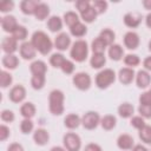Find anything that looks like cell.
Wrapping results in <instances>:
<instances>
[{"instance_id":"59","label":"cell","mask_w":151,"mask_h":151,"mask_svg":"<svg viewBox=\"0 0 151 151\" xmlns=\"http://www.w3.org/2000/svg\"><path fill=\"white\" fill-rule=\"evenodd\" d=\"M150 91H151V90H150Z\"/></svg>"},{"instance_id":"55","label":"cell","mask_w":151,"mask_h":151,"mask_svg":"<svg viewBox=\"0 0 151 151\" xmlns=\"http://www.w3.org/2000/svg\"><path fill=\"white\" fill-rule=\"evenodd\" d=\"M143 6L146 9H151V0H144L143 1Z\"/></svg>"},{"instance_id":"10","label":"cell","mask_w":151,"mask_h":151,"mask_svg":"<svg viewBox=\"0 0 151 151\" xmlns=\"http://www.w3.org/2000/svg\"><path fill=\"white\" fill-rule=\"evenodd\" d=\"M124 44L129 50H134L139 45V37L134 32H127L124 35Z\"/></svg>"},{"instance_id":"12","label":"cell","mask_w":151,"mask_h":151,"mask_svg":"<svg viewBox=\"0 0 151 151\" xmlns=\"http://www.w3.org/2000/svg\"><path fill=\"white\" fill-rule=\"evenodd\" d=\"M136 81H137L138 87L145 88V87H147V86L150 85V83H151V76L149 74L147 71L140 70V71H138V73H137Z\"/></svg>"},{"instance_id":"21","label":"cell","mask_w":151,"mask_h":151,"mask_svg":"<svg viewBox=\"0 0 151 151\" xmlns=\"http://www.w3.org/2000/svg\"><path fill=\"white\" fill-rule=\"evenodd\" d=\"M123 54H124V51H123V47H122L120 45H118V44H112V45L110 46V48H109V57H110L112 60H116V61L120 60L122 57H123Z\"/></svg>"},{"instance_id":"54","label":"cell","mask_w":151,"mask_h":151,"mask_svg":"<svg viewBox=\"0 0 151 151\" xmlns=\"http://www.w3.org/2000/svg\"><path fill=\"white\" fill-rule=\"evenodd\" d=\"M132 151H147V150H146V147L143 146V145H136Z\"/></svg>"},{"instance_id":"38","label":"cell","mask_w":151,"mask_h":151,"mask_svg":"<svg viewBox=\"0 0 151 151\" xmlns=\"http://www.w3.org/2000/svg\"><path fill=\"white\" fill-rule=\"evenodd\" d=\"M31 85L35 90H40L45 85V76H33L31 79Z\"/></svg>"},{"instance_id":"57","label":"cell","mask_w":151,"mask_h":151,"mask_svg":"<svg viewBox=\"0 0 151 151\" xmlns=\"http://www.w3.org/2000/svg\"><path fill=\"white\" fill-rule=\"evenodd\" d=\"M51 151H65V149H63L60 146H54V147L51 149Z\"/></svg>"},{"instance_id":"42","label":"cell","mask_w":151,"mask_h":151,"mask_svg":"<svg viewBox=\"0 0 151 151\" xmlns=\"http://www.w3.org/2000/svg\"><path fill=\"white\" fill-rule=\"evenodd\" d=\"M92 7L96 9L97 13H103V12H105V9L107 7V2L106 1H103V0H96L93 2Z\"/></svg>"},{"instance_id":"29","label":"cell","mask_w":151,"mask_h":151,"mask_svg":"<svg viewBox=\"0 0 151 151\" xmlns=\"http://www.w3.org/2000/svg\"><path fill=\"white\" fill-rule=\"evenodd\" d=\"M70 31H71V34H72V35L80 38V37H83V35L86 34L87 28H86V26H85L84 24H81V22L79 21V22H77L76 25H73L72 27H70Z\"/></svg>"},{"instance_id":"4","label":"cell","mask_w":151,"mask_h":151,"mask_svg":"<svg viewBox=\"0 0 151 151\" xmlns=\"http://www.w3.org/2000/svg\"><path fill=\"white\" fill-rule=\"evenodd\" d=\"M114 79H116L114 71L111 68H105L96 76V85L99 88H106L114 81Z\"/></svg>"},{"instance_id":"58","label":"cell","mask_w":151,"mask_h":151,"mask_svg":"<svg viewBox=\"0 0 151 151\" xmlns=\"http://www.w3.org/2000/svg\"><path fill=\"white\" fill-rule=\"evenodd\" d=\"M149 50H150V51H151V41H150V42H149Z\"/></svg>"},{"instance_id":"44","label":"cell","mask_w":151,"mask_h":151,"mask_svg":"<svg viewBox=\"0 0 151 151\" xmlns=\"http://www.w3.org/2000/svg\"><path fill=\"white\" fill-rule=\"evenodd\" d=\"M61 70H63V72L64 73H66V74H71L73 71H74V64L72 63V61H70V60H65L64 61V64H63V66L60 67Z\"/></svg>"},{"instance_id":"20","label":"cell","mask_w":151,"mask_h":151,"mask_svg":"<svg viewBox=\"0 0 151 151\" xmlns=\"http://www.w3.org/2000/svg\"><path fill=\"white\" fill-rule=\"evenodd\" d=\"M33 139L38 145H45L50 139V134L45 129H38L33 134Z\"/></svg>"},{"instance_id":"8","label":"cell","mask_w":151,"mask_h":151,"mask_svg":"<svg viewBox=\"0 0 151 151\" xmlns=\"http://www.w3.org/2000/svg\"><path fill=\"white\" fill-rule=\"evenodd\" d=\"M35 48L32 45L31 41H25L20 45V55L26 59V60H31L35 57Z\"/></svg>"},{"instance_id":"26","label":"cell","mask_w":151,"mask_h":151,"mask_svg":"<svg viewBox=\"0 0 151 151\" xmlns=\"http://www.w3.org/2000/svg\"><path fill=\"white\" fill-rule=\"evenodd\" d=\"M48 14H50V7H48L46 4L40 2V4L38 5V7H37L35 12H34L35 18H37L38 20H44V19H46V18L48 17Z\"/></svg>"},{"instance_id":"3","label":"cell","mask_w":151,"mask_h":151,"mask_svg":"<svg viewBox=\"0 0 151 151\" xmlns=\"http://www.w3.org/2000/svg\"><path fill=\"white\" fill-rule=\"evenodd\" d=\"M87 52H88V48H87V44L86 41L84 40H78L73 44L72 48H71V57L73 60L78 61V63H81L86 59L87 57Z\"/></svg>"},{"instance_id":"41","label":"cell","mask_w":151,"mask_h":151,"mask_svg":"<svg viewBox=\"0 0 151 151\" xmlns=\"http://www.w3.org/2000/svg\"><path fill=\"white\" fill-rule=\"evenodd\" d=\"M20 130L22 133H29L33 130V123L31 119H24L20 123Z\"/></svg>"},{"instance_id":"28","label":"cell","mask_w":151,"mask_h":151,"mask_svg":"<svg viewBox=\"0 0 151 151\" xmlns=\"http://www.w3.org/2000/svg\"><path fill=\"white\" fill-rule=\"evenodd\" d=\"M116 123H117V119L112 114H107V116H104L100 120V124L103 126L104 130H112L114 126H116Z\"/></svg>"},{"instance_id":"48","label":"cell","mask_w":151,"mask_h":151,"mask_svg":"<svg viewBox=\"0 0 151 151\" xmlns=\"http://www.w3.org/2000/svg\"><path fill=\"white\" fill-rule=\"evenodd\" d=\"M1 119L4 122H7V123H11L14 120V113L11 111V110H4L1 112Z\"/></svg>"},{"instance_id":"47","label":"cell","mask_w":151,"mask_h":151,"mask_svg":"<svg viewBox=\"0 0 151 151\" xmlns=\"http://www.w3.org/2000/svg\"><path fill=\"white\" fill-rule=\"evenodd\" d=\"M131 125H132L133 127L140 130V129H143V127L145 126V122H144V119H143L142 117H133V118L131 119Z\"/></svg>"},{"instance_id":"56","label":"cell","mask_w":151,"mask_h":151,"mask_svg":"<svg viewBox=\"0 0 151 151\" xmlns=\"http://www.w3.org/2000/svg\"><path fill=\"white\" fill-rule=\"evenodd\" d=\"M145 22H146V25H147V27H150V28H151V13H149V14L146 15V19H145Z\"/></svg>"},{"instance_id":"32","label":"cell","mask_w":151,"mask_h":151,"mask_svg":"<svg viewBox=\"0 0 151 151\" xmlns=\"http://www.w3.org/2000/svg\"><path fill=\"white\" fill-rule=\"evenodd\" d=\"M97 14H98V13L96 12V9H94L92 6H90L86 11H84V12H81V13H80L81 19H83L85 22H92V21H94V20H96Z\"/></svg>"},{"instance_id":"5","label":"cell","mask_w":151,"mask_h":151,"mask_svg":"<svg viewBox=\"0 0 151 151\" xmlns=\"http://www.w3.org/2000/svg\"><path fill=\"white\" fill-rule=\"evenodd\" d=\"M64 146L67 151H79L81 146V140L78 134L68 132L64 136Z\"/></svg>"},{"instance_id":"9","label":"cell","mask_w":151,"mask_h":151,"mask_svg":"<svg viewBox=\"0 0 151 151\" xmlns=\"http://www.w3.org/2000/svg\"><path fill=\"white\" fill-rule=\"evenodd\" d=\"M25 97H26V90L21 85H17L9 91V99L13 103H20L25 99Z\"/></svg>"},{"instance_id":"39","label":"cell","mask_w":151,"mask_h":151,"mask_svg":"<svg viewBox=\"0 0 151 151\" xmlns=\"http://www.w3.org/2000/svg\"><path fill=\"white\" fill-rule=\"evenodd\" d=\"M12 80H13L12 76L8 72H6V71L0 72V85H1V87L6 88L7 86H9L12 84Z\"/></svg>"},{"instance_id":"6","label":"cell","mask_w":151,"mask_h":151,"mask_svg":"<svg viewBox=\"0 0 151 151\" xmlns=\"http://www.w3.org/2000/svg\"><path fill=\"white\" fill-rule=\"evenodd\" d=\"M100 123V117L97 112L94 111H88L86 112L83 118H81V124L85 129L87 130H93L98 126V124Z\"/></svg>"},{"instance_id":"16","label":"cell","mask_w":151,"mask_h":151,"mask_svg":"<svg viewBox=\"0 0 151 151\" xmlns=\"http://www.w3.org/2000/svg\"><path fill=\"white\" fill-rule=\"evenodd\" d=\"M118 77H119V80H120L122 84L129 85L130 83H132V80H133V78H134V72H133V70L130 68V67H124V68H122V70L119 71Z\"/></svg>"},{"instance_id":"11","label":"cell","mask_w":151,"mask_h":151,"mask_svg":"<svg viewBox=\"0 0 151 151\" xmlns=\"http://www.w3.org/2000/svg\"><path fill=\"white\" fill-rule=\"evenodd\" d=\"M71 44V38L67 33H60L57 35L55 40H54V45L58 50L60 51H65Z\"/></svg>"},{"instance_id":"34","label":"cell","mask_w":151,"mask_h":151,"mask_svg":"<svg viewBox=\"0 0 151 151\" xmlns=\"http://www.w3.org/2000/svg\"><path fill=\"white\" fill-rule=\"evenodd\" d=\"M139 138L146 143V144H151V126L145 125L143 129L139 130Z\"/></svg>"},{"instance_id":"17","label":"cell","mask_w":151,"mask_h":151,"mask_svg":"<svg viewBox=\"0 0 151 151\" xmlns=\"http://www.w3.org/2000/svg\"><path fill=\"white\" fill-rule=\"evenodd\" d=\"M124 22L129 27H137L142 22V15L139 13H126L124 15Z\"/></svg>"},{"instance_id":"37","label":"cell","mask_w":151,"mask_h":151,"mask_svg":"<svg viewBox=\"0 0 151 151\" xmlns=\"http://www.w3.org/2000/svg\"><path fill=\"white\" fill-rule=\"evenodd\" d=\"M66 59L64 58V55L61 53H54L52 54V57L50 58V64L53 66V67H61L64 61Z\"/></svg>"},{"instance_id":"35","label":"cell","mask_w":151,"mask_h":151,"mask_svg":"<svg viewBox=\"0 0 151 151\" xmlns=\"http://www.w3.org/2000/svg\"><path fill=\"white\" fill-rule=\"evenodd\" d=\"M64 20H65V24L70 27H72L73 25H76L77 22H79V18H78V14L74 13V12H66L64 14Z\"/></svg>"},{"instance_id":"15","label":"cell","mask_w":151,"mask_h":151,"mask_svg":"<svg viewBox=\"0 0 151 151\" xmlns=\"http://www.w3.org/2000/svg\"><path fill=\"white\" fill-rule=\"evenodd\" d=\"M39 4L40 2H38L37 0H24L20 4L21 12L24 14H28V15L34 14V12H35V9H37V7H38Z\"/></svg>"},{"instance_id":"23","label":"cell","mask_w":151,"mask_h":151,"mask_svg":"<svg viewBox=\"0 0 151 151\" xmlns=\"http://www.w3.org/2000/svg\"><path fill=\"white\" fill-rule=\"evenodd\" d=\"M105 63H106V59H105L104 53H93L90 60V64L93 68H100L105 65Z\"/></svg>"},{"instance_id":"43","label":"cell","mask_w":151,"mask_h":151,"mask_svg":"<svg viewBox=\"0 0 151 151\" xmlns=\"http://www.w3.org/2000/svg\"><path fill=\"white\" fill-rule=\"evenodd\" d=\"M138 112L143 118H151V105H139Z\"/></svg>"},{"instance_id":"46","label":"cell","mask_w":151,"mask_h":151,"mask_svg":"<svg viewBox=\"0 0 151 151\" xmlns=\"http://www.w3.org/2000/svg\"><path fill=\"white\" fill-rule=\"evenodd\" d=\"M14 7V2L13 1H8V0H5V1H1L0 2V11L2 13H6L8 11H12Z\"/></svg>"},{"instance_id":"50","label":"cell","mask_w":151,"mask_h":151,"mask_svg":"<svg viewBox=\"0 0 151 151\" xmlns=\"http://www.w3.org/2000/svg\"><path fill=\"white\" fill-rule=\"evenodd\" d=\"M9 136V129L6 126V125H1L0 126V140L4 142L8 138Z\"/></svg>"},{"instance_id":"33","label":"cell","mask_w":151,"mask_h":151,"mask_svg":"<svg viewBox=\"0 0 151 151\" xmlns=\"http://www.w3.org/2000/svg\"><path fill=\"white\" fill-rule=\"evenodd\" d=\"M99 37L107 44V46H111L112 44H113V41H114V32L113 31H111V29H109V28H105V29H103L101 32H100V34H99Z\"/></svg>"},{"instance_id":"45","label":"cell","mask_w":151,"mask_h":151,"mask_svg":"<svg viewBox=\"0 0 151 151\" xmlns=\"http://www.w3.org/2000/svg\"><path fill=\"white\" fill-rule=\"evenodd\" d=\"M139 103L142 105H151V91H146L140 94Z\"/></svg>"},{"instance_id":"31","label":"cell","mask_w":151,"mask_h":151,"mask_svg":"<svg viewBox=\"0 0 151 151\" xmlns=\"http://www.w3.org/2000/svg\"><path fill=\"white\" fill-rule=\"evenodd\" d=\"M118 113L120 117L123 118H129L132 116L133 113V106L129 103H123L119 107H118Z\"/></svg>"},{"instance_id":"7","label":"cell","mask_w":151,"mask_h":151,"mask_svg":"<svg viewBox=\"0 0 151 151\" xmlns=\"http://www.w3.org/2000/svg\"><path fill=\"white\" fill-rule=\"evenodd\" d=\"M73 84L77 88L85 91L91 86V77L85 72H79L73 76Z\"/></svg>"},{"instance_id":"2","label":"cell","mask_w":151,"mask_h":151,"mask_svg":"<svg viewBox=\"0 0 151 151\" xmlns=\"http://www.w3.org/2000/svg\"><path fill=\"white\" fill-rule=\"evenodd\" d=\"M50 111L54 116H60L64 112V93L60 90H53L48 97Z\"/></svg>"},{"instance_id":"53","label":"cell","mask_w":151,"mask_h":151,"mask_svg":"<svg viewBox=\"0 0 151 151\" xmlns=\"http://www.w3.org/2000/svg\"><path fill=\"white\" fill-rule=\"evenodd\" d=\"M144 67H145V70H147V71H151V57H147V58H145V60H144Z\"/></svg>"},{"instance_id":"51","label":"cell","mask_w":151,"mask_h":151,"mask_svg":"<svg viewBox=\"0 0 151 151\" xmlns=\"http://www.w3.org/2000/svg\"><path fill=\"white\" fill-rule=\"evenodd\" d=\"M84 151H101V147L98 145V144H94V143H91V144H87L85 146V150Z\"/></svg>"},{"instance_id":"30","label":"cell","mask_w":151,"mask_h":151,"mask_svg":"<svg viewBox=\"0 0 151 151\" xmlns=\"http://www.w3.org/2000/svg\"><path fill=\"white\" fill-rule=\"evenodd\" d=\"M106 46H107V44L100 37L96 38L92 41V51H93V53H104Z\"/></svg>"},{"instance_id":"1","label":"cell","mask_w":151,"mask_h":151,"mask_svg":"<svg viewBox=\"0 0 151 151\" xmlns=\"http://www.w3.org/2000/svg\"><path fill=\"white\" fill-rule=\"evenodd\" d=\"M31 42L34 46V48L38 52H40L41 54H47L52 50V41H51L50 37L42 31L34 32L32 35Z\"/></svg>"},{"instance_id":"24","label":"cell","mask_w":151,"mask_h":151,"mask_svg":"<svg viewBox=\"0 0 151 151\" xmlns=\"http://www.w3.org/2000/svg\"><path fill=\"white\" fill-rule=\"evenodd\" d=\"M19 64V59L17 55L14 54H6L4 58H2V65L6 67V68H9V70H14Z\"/></svg>"},{"instance_id":"52","label":"cell","mask_w":151,"mask_h":151,"mask_svg":"<svg viewBox=\"0 0 151 151\" xmlns=\"http://www.w3.org/2000/svg\"><path fill=\"white\" fill-rule=\"evenodd\" d=\"M7 151H24V147L18 143H13V144H11L8 146Z\"/></svg>"},{"instance_id":"13","label":"cell","mask_w":151,"mask_h":151,"mask_svg":"<svg viewBox=\"0 0 151 151\" xmlns=\"http://www.w3.org/2000/svg\"><path fill=\"white\" fill-rule=\"evenodd\" d=\"M1 27L5 32H13L17 27H18V24H17V19L13 17V15H6L1 19Z\"/></svg>"},{"instance_id":"22","label":"cell","mask_w":151,"mask_h":151,"mask_svg":"<svg viewBox=\"0 0 151 151\" xmlns=\"http://www.w3.org/2000/svg\"><path fill=\"white\" fill-rule=\"evenodd\" d=\"M20 113L25 119H31L35 114V106L32 103H25L20 107Z\"/></svg>"},{"instance_id":"25","label":"cell","mask_w":151,"mask_h":151,"mask_svg":"<svg viewBox=\"0 0 151 151\" xmlns=\"http://www.w3.org/2000/svg\"><path fill=\"white\" fill-rule=\"evenodd\" d=\"M65 126L68 127V129H77L79 126V124L81 123V119L78 114H74V113H71V114H67L66 118H65Z\"/></svg>"},{"instance_id":"27","label":"cell","mask_w":151,"mask_h":151,"mask_svg":"<svg viewBox=\"0 0 151 151\" xmlns=\"http://www.w3.org/2000/svg\"><path fill=\"white\" fill-rule=\"evenodd\" d=\"M47 26H48V28H50L51 32H58V31H60L61 27H63V21H61V19H60L59 17L53 15V17H51V18L48 19Z\"/></svg>"},{"instance_id":"18","label":"cell","mask_w":151,"mask_h":151,"mask_svg":"<svg viewBox=\"0 0 151 151\" xmlns=\"http://www.w3.org/2000/svg\"><path fill=\"white\" fill-rule=\"evenodd\" d=\"M117 145L122 150H130L133 146V138L130 134H120L117 139Z\"/></svg>"},{"instance_id":"36","label":"cell","mask_w":151,"mask_h":151,"mask_svg":"<svg viewBox=\"0 0 151 151\" xmlns=\"http://www.w3.org/2000/svg\"><path fill=\"white\" fill-rule=\"evenodd\" d=\"M12 34L15 40H25L27 37V29H26V27L18 25V27L12 32Z\"/></svg>"},{"instance_id":"19","label":"cell","mask_w":151,"mask_h":151,"mask_svg":"<svg viewBox=\"0 0 151 151\" xmlns=\"http://www.w3.org/2000/svg\"><path fill=\"white\" fill-rule=\"evenodd\" d=\"M31 72L33 73V76H45L46 71H47V66L44 61L41 60H35L29 66Z\"/></svg>"},{"instance_id":"40","label":"cell","mask_w":151,"mask_h":151,"mask_svg":"<svg viewBox=\"0 0 151 151\" xmlns=\"http://www.w3.org/2000/svg\"><path fill=\"white\" fill-rule=\"evenodd\" d=\"M124 63H125L127 66L133 67V66H137V65L140 63V60H139L138 55H136V54H127V55L124 58Z\"/></svg>"},{"instance_id":"49","label":"cell","mask_w":151,"mask_h":151,"mask_svg":"<svg viewBox=\"0 0 151 151\" xmlns=\"http://www.w3.org/2000/svg\"><path fill=\"white\" fill-rule=\"evenodd\" d=\"M76 6H77L78 11L81 13V12L86 11L91 5H90V2H88L87 0H79V1H77V2H76Z\"/></svg>"},{"instance_id":"14","label":"cell","mask_w":151,"mask_h":151,"mask_svg":"<svg viewBox=\"0 0 151 151\" xmlns=\"http://www.w3.org/2000/svg\"><path fill=\"white\" fill-rule=\"evenodd\" d=\"M17 41H18V40H15L13 37H7V38H5V39L2 40V44H1L2 51H4L6 54H13V53L17 51V47H18Z\"/></svg>"}]
</instances>
